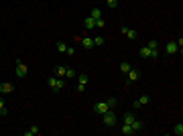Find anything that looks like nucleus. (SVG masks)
Segmentation results:
<instances>
[{
    "instance_id": "15",
    "label": "nucleus",
    "mask_w": 183,
    "mask_h": 136,
    "mask_svg": "<svg viewBox=\"0 0 183 136\" xmlns=\"http://www.w3.org/2000/svg\"><path fill=\"white\" fill-rule=\"evenodd\" d=\"M132 122H134V114L126 112L124 116H122V124H132Z\"/></svg>"
},
{
    "instance_id": "25",
    "label": "nucleus",
    "mask_w": 183,
    "mask_h": 136,
    "mask_svg": "<svg viewBox=\"0 0 183 136\" xmlns=\"http://www.w3.org/2000/svg\"><path fill=\"white\" fill-rule=\"evenodd\" d=\"M104 43H106V41H104V37H94V47H102Z\"/></svg>"
},
{
    "instance_id": "4",
    "label": "nucleus",
    "mask_w": 183,
    "mask_h": 136,
    "mask_svg": "<svg viewBox=\"0 0 183 136\" xmlns=\"http://www.w3.org/2000/svg\"><path fill=\"white\" fill-rule=\"evenodd\" d=\"M140 75H143V73H140V69H134V67H130V71L126 73V83H134V81H138L140 79Z\"/></svg>"
},
{
    "instance_id": "29",
    "label": "nucleus",
    "mask_w": 183,
    "mask_h": 136,
    "mask_svg": "<svg viewBox=\"0 0 183 136\" xmlns=\"http://www.w3.org/2000/svg\"><path fill=\"white\" fill-rule=\"evenodd\" d=\"M106 104H108V108H116V97H110V100H106Z\"/></svg>"
},
{
    "instance_id": "16",
    "label": "nucleus",
    "mask_w": 183,
    "mask_h": 136,
    "mask_svg": "<svg viewBox=\"0 0 183 136\" xmlns=\"http://www.w3.org/2000/svg\"><path fill=\"white\" fill-rule=\"evenodd\" d=\"M65 71H67V67H63V65H57V67H55V75H57V77H65Z\"/></svg>"
},
{
    "instance_id": "21",
    "label": "nucleus",
    "mask_w": 183,
    "mask_h": 136,
    "mask_svg": "<svg viewBox=\"0 0 183 136\" xmlns=\"http://www.w3.org/2000/svg\"><path fill=\"white\" fill-rule=\"evenodd\" d=\"M55 47H57L59 53H65V51H67V45L63 43V41H57V43H55Z\"/></svg>"
},
{
    "instance_id": "30",
    "label": "nucleus",
    "mask_w": 183,
    "mask_h": 136,
    "mask_svg": "<svg viewBox=\"0 0 183 136\" xmlns=\"http://www.w3.org/2000/svg\"><path fill=\"white\" fill-rule=\"evenodd\" d=\"M65 53L69 55V57H71V55H75V49H71V47H67V51H65Z\"/></svg>"
},
{
    "instance_id": "2",
    "label": "nucleus",
    "mask_w": 183,
    "mask_h": 136,
    "mask_svg": "<svg viewBox=\"0 0 183 136\" xmlns=\"http://www.w3.org/2000/svg\"><path fill=\"white\" fill-rule=\"evenodd\" d=\"M102 122H104V126H108V128H114V126H116L118 118H116V114H114V108L102 114Z\"/></svg>"
},
{
    "instance_id": "22",
    "label": "nucleus",
    "mask_w": 183,
    "mask_h": 136,
    "mask_svg": "<svg viewBox=\"0 0 183 136\" xmlns=\"http://www.w3.org/2000/svg\"><path fill=\"white\" fill-rule=\"evenodd\" d=\"M65 77H67V79H75V77H77V73H75V69L67 67V71H65Z\"/></svg>"
},
{
    "instance_id": "10",
    "label": "nucleus",
    "mask_w": 183,
    "mask_h": 136,
    "mask_svg": "<svg viewBox=\"0 0 183 136\" xmlns=\"http://www.w3.org/2000/svg\"><path fill=\"white\" fill-rule=\"evenodd\" d=\"M108 110H112V108H108L106 102H96L94 104V112H98V114H104V112H108Z\"/></svg>"
},
{
    "instance_id": "26",
    "label": "nucleus",
    "mask_w": 183,
    "mask_h": 136,
    "mask_svg": "<svg viewBox=\"0 0 183 136\" xmlns=\"http://www.w3.org/2000/svg\"><path fill=\"white\" fill-rule=\"evenodd\" d=\"M0 114H2V116H6V114H8V110H6V104H4V100H2V97H0Z\"/></svg>"
},
{
    "instance_id": "6",
    "label": "nucleus",
    "mask_w": 183,
    "mask_h": 136,
    "mask_svg": "<svg viewBox=\"0 0 183 136\" xmlns=\"http://www.w3.org/2000/svg\"><path fill=\"white\" fill-rule=\"evenodd\" d=\"M120 33L124 35L126 39H130V41H134L136 37H138V33H136L134 29H128V27H120Z\"/></svg>"
},
{
    "instance_id": "24",
    "label": "nucleus",
    "mask_w": 183,
    "mask_h": 136,
    "mask_svg": "<svg viewBox=\"0 0 183 136\" xmlns=\"http://www.w3.org/2000/svg\"><path fill=\"white\" fill-rule=\"evenodd\" d=\"M120 71L122 73H128L130 71V63H128V61H122V63H120Z\"/></svg>"
},
{
    "instance_id": "5",
    "label": "nucleus",
    "mask_w": 183,
    "mask_h": 136,
    "mask_svg": "<svg viewBox=\"0 0 183 136\" xmlns=\"http://www.w3.org/2000/svg\"><path fill=\"white\" fill-rule=\"evenodd\" d=\"M149 104H151V97H149V96H140L138 100H134V102H132V108H134V110H140L143 106H149Z\"/></svg>"
},
{
    "instance_id": "14",
    "label": "nucleus",
    "mask_w": 183,
    "mask_h": 136,
    "mask_svg": "<svg viewBox=\"0 0 183 136\" xmlns=\"http://www.w3.org/2000/svg\"><path fill=\"white\" fill-rule=\"evenodd\" d=\"M39 134H41L39 126H31L29 130H24V136H39Z\"/></svg>"
},
{
    "instance_id": "31",
    "label": "nucleus",
    "mask_w": 183,
    "mask_h": 136,
    "mask_svg": "<svg viewBox=\"0 0 183 136\" xmlns=\"http://www.w3.org/2000/svg\"><path fill=\"white\" fill-rule=\"evenodd\" d=\"M0 116H2V114H0Z\"/></svg>"
},
{
    "instance_id": "12",
    "label": "nucleus",
    "mask_w": 183,
    "mask_h": 136,
    "mask_svg": "<svg viewBox=\"0 0 183 136\" xmlns=\"http://www.w3.org/2000/svg\"><path fill=\"white\" fill-rule=\"evenodd\" d=\"M130 128H132V132L136 134V132H140L143 128H145V122H143V120H136V118H134V122L130 124Z\"/></svg>"
},
{
    "instance_id": "3",
    "label": "nucleus",
    "mask_w": 183,
    "mask_h": 136,
    "mask_svg": "<svg viewBox=\"0 0 183 136\" xmlns=\"http://www.w3.org/2000/svg\"><path fill=\"white\" fill-rule=\"evenodd\" d=\"M159 53H161V49H159V51H153V49H149L147 45L138 49V55L143 59H157V57H159Z\"/></svg>"
},
{
    "instance_id": "9",
    "label": "nucleus",
    "mask_w": 183,
    "mask_h": 136,
    "mask_svg": "<svg viewBox=\"0 0 183 136\" xmlns=\"http://www.w3.org/2000/svg\"><path fill=\"white\" fill-rule=\"evenodd\" d=\"M177 51H179V47H177L175 41H169V43L165 45V53H167V55H175Z\"/></svg>"
},
{
    "instance_id": "8",
    "label": "nucleus",
    "mask_w": 183,
    "mask_h": 136,
    "mask_svg": "<svg viewBox=\"0 0 183 136\" xmlns=\"http://www.w3.org/2000/svg\"><path fill=\"white\" fill-rule=\"evenodd\" d=\"M27 71H29V69H27V65L23 63V61H16V77H27Z\"/></svg>"
},
{
    "instance_id": "1",
    "label": "nucleus",
    "mask_w": 183,
    "mask_h": 136,
    "mask_svg": "<svg viewBox=\"0 0 183 136\" xmlns=\"http://www.w3.org/2000/svg\"><path fill=\"white\" fill-rule=\"evenodd\" d=\"M49 83V89H53V92H61L63 88H65V77H57V75H51V77L47 79Z\"/></svg>"
},
{
    "instance_id": "20",
    "label": "nucleus",
    "mask_w": 183,
    "mask_h": 136,
    "mask_svg": "<svg viewBox=\"0 0 183 136\" xmlns=\"http://www.w3.org/2000/svg\"><path fill=\"white\" fill-rule=\"evenodd\" d=\"M173 134H175V136H183V124H181V122H179V124H175Z\"/></svg>"
},
{
    "instance_id": "17",
    "label": "nucleus",
    "mask_w": 183,
    "mask_h": 136,
    "mask_svg": "<svg viewBox=\"0 0 183 136\" xmlns=\"http://www.w3.org/2000/svg\"><path fill=\"white\" fill-rule=\"evenodd\" d=\"M120 132H122L124 136H130V134H134V132H132V128H130V124H122Z\"/></svg>"
},
{
    "instance_id": "28",
    "label": "nucleus",
    "mask_w": 183,
    "mask_h": 136,
    "mask_svg": "<svg viewBox=\"0 0 183 136\" xmlns=\"http://www.w3.org/2000/svg\"><path fill=\"white\" fill-rule=\"evenodd\" d=\"M106 27V20L104 19H96V29H104Z\"/></svg>"
},
{
    "instance_id": "18",
    "label": "nucleus",
    "mask_w": 183,
    "mask_h": 136,
    "mask_svg": "<svg viewBox=\"0 0 183 136\" xmlns=\"http://www.w3.org/2000/svg\"><path fill=\"white\" fill-rule=\"evenodd\" d=\"M82 45H83L86 49L94 47V39H92V37H83V39H82Z\"/></svg>"
},
{
    "instance_id": "7",
    "label": "nucleus",
    "mask_w": 183,
    "mask_h": 136,
    "mask_svg": "<svg viewBox=\"0 0 183 136\" xmlns=\"http://www.w3.org/2000/svg\"><path fill=\"white\" fill-rule=\"evenodd\" d=\"M87 73H82L79 77H77V92H86V85H87Z\"/></svg>"
},
{
    "instance_id": "11",
    "label": "nucleus",
    "mask_w": 183,
    "mask_h": 136,
    "mask_svg": "<svg viewBox=\"0 0 183 136\" xmlns=\"http://www.w3.org/2000/svg\"><path fill=\"white\" fill-rule=\"evenodd\" d=\"M83 27H86V31H96V20L92 16H86L83 19Z\"/></svg>"
},
{
    "instance_id": "27",
    "label": "nucleus",
    "mask_w": 183,
    "mask_h": 136,
    "mask_svg": "<svg viewBox=\"0 0 183 136\" xmlns=\"http://www.w3.org/2000/svg\"><path fill=\"white\" fill-rule=\"evenodd\" d=\"M106 4L110 10H114V8H118V0H106Z\"/></svg>"
},
{
    "instance_id": "19",
    "label": "nucleus",
    "mask_w": 183,
    "mask_h": 136,
    "mask_svg": "<svg viewBox=\"0 0 183 136\" xmlns=\"http://www.w3.org/2000/svg\"><path fill=\"white\" fill-rule=\"evenodd\" d=\"M90 16H92V19H94V20H96V19H102V10L98 8V6H96V8H92Z\"/></svg>"
},
{
    "instance_id": "13",
    "label": "nucleus",
    "mask_w": 183,
    "mask_h": 136,
    "mask_svg": "<svg viewBox=\"0 0 183 136\" xmlns=\"http://www.w3.org/2000/svg\"><path fill=\"white\" fill-rule=\"evenodd\" d=\"M12 92H15V85H12V83L4 81L2 85H0V93H12Z\"/></svg>"
},
{
    "instance_id": "23",
    "label": "nucleus",
    "mask_w": 183,
    "mask_h": 136,
    "mask_svg": "<svg viewBox=\"0 0 183 136\" xmlns=\"http://www.w3.org/2000/svg\"><path fill=\"white\" fill-rule=\"evenodd\" d=\"M147 47L149 49H153V51H159V41H149V43H147Z\"/></svg>"
}]
</instances>
